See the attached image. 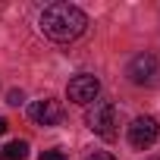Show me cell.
<instances>
[{"mask_svg": "<svg viewBox=\"0 0 160 160\" xmlns=\"http://www.w3.org/2000/svg\"><path fill=\"white\" fill-rule=\"evenodd\" d=\"M7 129H10V122H7L3 116H0V135H7Z\"/></svg>", "mask_w": 160, "mask_h": 160, "instance_id": "obj_11", "label": "cell"}, {"mask_svg": "<svg viewBox=\"0 0 160 160\" xmlns=\"http://www.w3.org/2000/svg\"><path fill=\"white\" fill-rule=\"evenodd\" d=\"M126 75H129L132 85H151L154 75H157V57H154V53H138V57H132Z\"/></svg>", "mask_w": 160, "mask_h": 160, "instance_id": "obj_5", "label": "cell"}, {"mask_svg": "<svg viewBox=\"0 0 160 160\" xmlns=\"http://www.w3.org/2000/svg\"><path fill=\"white\" fill-rule=\"evenodd\" d=\"M157 135H160V126H157L154 116H138V119L129 126V144H132L135 151H148V148L157 141Z\"/></svg>", "mask_w": 160, "mask_h": 160, "instance_id": "obj_4", "label": "cell"}, {"mask_svg": "<svg viewBox=\"0 0 160 160\" xmlns=\"http://www.w3.org/2000/svg\"><path fill=\"white\" fill-rule=\"evenodd\" d=\"M0 157H3V160H25L28 157V141H22V138L10 141L3 151H0Z\"/></svg>", "mask_w": 160, "mask_h": 160, "instance_id": "obj_7", "label": "cell"}, {"mask_svg": "<svg viewBox=\"0 0 160 160\" xmlns=\"http://www.w3.org/2000/svg\"><path fill=\"white\" fill-rule=\"evenodd\" d=\"M22 101H25V94H22V91H16V88H13V91L7 94V104H13V107H19Z\"/></svg>", "mask_w": 160, "mask_h": 160, "instance_id": "obj_8", "label": "cell"}, {"mask_svg": "<svg viewBox=\"0 0 160 160\" xmlns=\"http://www.w3.org/2000/svg\"><path fill=\"white\" fill-rule=\"evenodd\" d=\"M85 122H88V129H91L94 135H101L104 141H113V138L119 135V110H116L113 101H94V104L88 107Z\"/></svg>", "mask_w": 160, "mask_h": 160, "instance_id": "obj_2", "label": "cell"}, {"mask_svg": "<svg viewBox=\"0 0 160 160\" xmlns=\"http://www.w3.org/2000/svg\"><path fill=\"white\" fill-rule=\"evenodd\" d=\"M38 160H66V157H63L60 151H44V154H41Z\"/></svg>", "mask_w": 160, "mask_h": 160, "instance_id": "obj_10", "label": "cell"}, {"mask_svg": "<svg viewBox=\"0 0 160 160\" xmlns=\"http://www.w3.org/2000/svg\"><path fill=\"white\" fill-rule=\"evenodd\" d=\"M85 28H88V16L72 3H50L41 13V32L57 44H69L82 38Z\"/></svg>", "mask_w": 160, "mask_h": 160, "instance_id": "obj_1", "label": "cell"}, {"mask_svg": "<svg viewBox=\"0 0 160 160\" xmlns=\"http://www.w3.org/2000/svg\"><path fill=\"white\" fill-rule=\"evenodd\" d=\"M101 94V82H98V75H75L72 82L66 85V98L72 104H94Z\"/></svg>", "mask_w": 160, "mask_h": 160, "instance_id": "obj_3", "label": "cell"}, {"mask_svg": "<svg viewBox=\"0 0 160 160\" xmlns=\"http://www.w3.org/2000/svg\"><path fill=\"white\" fill-rule=\"evenodd\" d=\"M151 160H157V157H151Z\"/></svg>", "mask_w": 160, "mask_h": 160, "instance_id": "obj_12", "label": "cell"}, {"mask_svg": "<svg viewBox=\"0 0 160 160\" xmlns=\"http://www.w3.org/2000/svg\"><path fill=\"white\" fill-rule=\"evenodd\" d=\"M85 160H116L113 154H107V151H94V154H88Z\"/></svg>", "mask_w": 160, "mask_h": 160, "instance_id": "obj_9", "label": "cell"}, {"mask_svg": "<svg viewBox=\"0 0 160 160\" xmlns=\"http://www.w3.org/2000/svg\"><path fill=\"white\" fill-rule=\"evenodd\" d=\"M28 116H32L38 126H57V122L63 119V107H60V101L44 98V101H35V104L28 107Z\"/></svg>", "mask_w": 160, "mask_h": 160, "instance_id": "obj_6", "label": "cell"}]
</instances>
